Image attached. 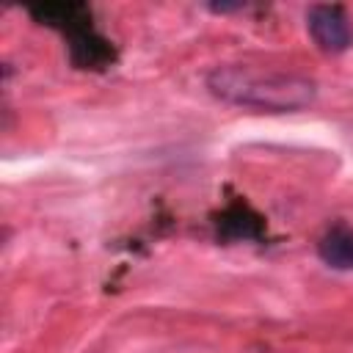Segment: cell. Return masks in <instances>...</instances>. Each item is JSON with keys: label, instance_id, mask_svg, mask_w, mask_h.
<instances>
[{"label": "cell", "instance_id": "obj_4", "mask_svg": "<svg viewBox=\"0 0 353 353\" xmlns=\"http://www.w3.org/2000/svg\"><path fill=\"white\" fill-rule=\"evenodd\" d=\"M39 25L55 28L63 36H72L83 28H91V8L85 3H41L28 11Z\"/></svg>", "mask_w": 353, "mask_h": 353}, {"label": "cell", "instance_id": "obj_6", "mask_svg": "<svg viewBox=\"0 0 353 353\" xmlns=\"http://www.w3.org/2000/svg\"><path fill=\"white\" fill-rule=\"evenodd\" d=\"M317 256L334 270H353V226H328L317 240Z\"/></svg>", "mask_w": 353, "mask_h": 353}, {"label": "cell", "instance_id": "obj_2", "mask_svg": "<svg viewBox=\"0 0 353 353\" xmlns=\"http://www.w3.org/2000/svg\"><path fill=\"white\" fill-rule=\"evenodd\" d=\"M306 30L312 41L328 52L339 55L353 47V19L339 3H314L306 11Z\"/></svg>", "mask_w": 353, "mask_h": 353}, {"label": "cell", "instance_id": "obj_5", "mask_svg": "<svg viewBox=\"0 0 353 353\" xmlns=\"http://www.w3.org/2000/svg\"><path fill=\"white\" fill-rule=\"evenodd\" d=\"M215 229H218V237L223 240H259L265 232V223L245 201H234L218 215Z\"/></svg>", "mask_w": 353, "mask_h": 353}, {"label": "cell", "instance_id": "obj_3", "mask_svg": "<svg viewBox=\"0 0 353 353\" xmlns=\"http://www.w3.org/2000/svg\"><path fill=\"white\" fill-rule=\"evenodd\" d=\"M66 47H69V61L77 69H91V72H102L108 66L116 63V47L91 28H83L72 36H66Z\"/></svg>", "mask_w": 353, "mask_h": 353}, {"label": "cell", "instance_id": "obj_1", "mask_svg": "<svg viewBox=\"0 0 353 353\" xmlns=\"http://www.w3.org/2000/svg\"><path fill=\"white\" fill-rule=\"evenodd\" d=\"M212 97L221 102L262 113H295L314 102L317 85L298 72H281L248 63H221L204 77Z\"/></svg>", "mask_w": 353, "mask_h": 353}]
</instances>
